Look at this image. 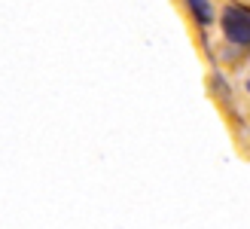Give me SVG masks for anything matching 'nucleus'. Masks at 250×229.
<instances>
[{
	"label": "nucleus",
	"instance_id": "f03ea898",
	"mask_svg": "<svg viewBox=\"0 0 250 229\" xmlns=\"http://www.w3.org/2000/svg\"><path fill=\"white\" fill-rule=\"evenodd\" d=\"M186 12H189V19L198 31H202V37H208V31L217 24V6L214 0H183Z\"/></svg>",
	"mask_w": 250,
	"mask_h": 229
},
{
	"label": "nucleus",
	"instance_id": "7ed1b4c3",
	"mask_svg": "<svg viewBox=\"0 0 250 229\" xmlns=\"http://www.w3.org/2000/svg\"><path fill=\"white\" fill-rule=\"evenodd\" d=\"M210 92H214V98H217L229 113H235V104H238V92H235V86L229 83V76L223 73V70H210Z\"/></svg>",
	"mask_w": 250,
	"mask_h": 229
},
{
	"label": "nucleus",
	"instance_id": "20e7f679",
	"mask_svg": "<svg viewBox=\"0 0 250 229\" xmlns=\"http://www.w3.org/2000/svg\"><path fill=\"white\" fill-rule=\"evenodd\" d=\"M241 89H244V92H247V95H250V76H247V80H244V83H241Z\"/></svg>",
	"mask_w": 250,
	"mask_h": 229
},
{
	"label": "nucleus",
	"instance_id": "f257e3e1",
	"mask_svg": "<svg viewBox=\"0 0 250 229\" xmlns=\"http://www.w3.org/2000/svg\"><path fill=\"white\" fill-rule=\"evenodd\" d=\"M217 28L226 49V61L238 58L241 52H250V6L241 0H226L217 12Z\"/></svg>",
	"mask_w": 250,
	"mask_h": 229
}]
</instances>
